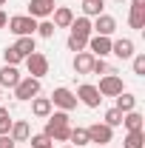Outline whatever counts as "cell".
I'll return each instance as SVG.
<instances>
[{"instance_id": "cell-24", "label": "cell", "mask_w": 145, "mask_h": 148, "mask_svg": "<svg viewBox=\"0 0 145 148\" xmlns=\"http://www.w3.org/2000/svg\"><path fill=\"white\" fill-rule=\"evenodd\" d=\"M128 26L131 29H145V9H131V14H128Z\"/></svg>"}, {"instance_id": "cell-34", "label": "cell", "mask_w": 145, "mask_h": 148, "mask_svg": "<svg viewBox=\"0 0 145 148\" xmlns=\"http://www.w3.org/2000/svg\"><path fill=\"white\" fill-rule=\"evenodd\" d=\"M0 148H14V140L9 134H0Z\"/></svg>"}, {"instance_id": "cell-6", "label": "cell", "mask_w": 145, "mask_h": 148, "mask_svg": "<svg viewBox=\"0 0 145 148\" xmlns=\"http://www.w3.org/2000/svg\"><path fill=\"white\" fill-rule=\"evenodd\" d=\"M77 103H83L85 108H100V103H103V97L97 91V86H91V83H83L80 88H77Z\"/></svg>"}, {"instance_id": "cell-2", "label": "cell", "mask_w": 145, "mask_h": 148, "mask_svg": "<svg viewBox=\"0 0 145 148\" xmlns=\"http://www.w3.org/2000/svg\"><path fill=\"white\" fill-rule=\"evenodd\" d=\"M6 26H9L12 34H17V37H31L37 32V20L29 17V14H14V17H9Z\"/></svg>"}, {"instance_id": "cell-22", "label": "cell", "mask_w": 145, "mask_h": 148, "mask_svg": "<svg viewBox=\"0 0 145 148\" xmlns=\"http://www.w3.org/2000/svg\"><path fill=\"white\" fill-rule=\"evenodd\" d=\"M122 125H125V131H142V114L137 108L122 114Z\"/></svg>"}, {"instance_id": "cell-21", "label": "cell", "mask_w": 145, "mask_h": 148, "mask_svg": "<svg viewBox=\"0 0 145 148\" xmlns=\"http://www.w3.org/2000/svg\"><path fill=\"white\" fill-rule=\"evenodd\" d=\"M14 51H17L23 60L31 54V51H37V43H34V34L31 37H17V43H14Z\"/></svg>"}, {"instance_id": "cell-3", "label": "cell", "mask_w": 145, "mask_h": 148, "mask_svg": "<svg viewBox=\"0 0 145 148\" xmlns=\"http://www.w3.org/2000/svg\"><path fill=\"white\" fill-rule=\"evenodd\" d=\"M26 63V71H29V77H34V80H43L46 74H49V57L40 54V51H31V54L23 60Z\"/></svg>"}, {"instance_id": "cell-5", "label": "cell", "mask_w": 145, "mask_h": 148, "mask_svg": "<svg viewBox=\"0 0 145 148\" xmlns=\"http://www.w3.org/2000/svg\"><path fill=\"white\" fill-rule=\"evenodd\" d=\"M37 94H40V80H34V77H20V83L14 86V97H17L20 103L34 100Z\"/></svg>"}, {"instance_id": "cell-39", "label": "cell", "mask_w": 145, "mask_h": 148, "mask_svg": "<svg viewBox=\"0 0 145 148\" xmlns=\"http://www.w3.org/2000/svg\"><path fill=\"white\" fill-rule=\"evenodd\" d=\"M117 3H125V0H117Z\"/></svg>"}, {"instance_id": "cell-35", "label": "cell", "mask_w": 145, "mask_h": 148, "mask_svg": "<svg viewBox=\"0 0 145 148\" xmlns=\"http://www.w3.org/2000/svg\"><path fill=\"white\" fill-rule=\"evenodd\" d=\"M6 23H9V14H6V12L0 9V29H6Z\"/></svg>"}, {"instance_id": "cell-11", "label": "cell", "mask_w": 145, "mask_h": 148, "mask_svg": "<svg viewBox=\"0 0 145 148\" xmlns=\"http://www.w3.org/2000/svg\"><path fill=\"white\" fill-rule=\"evenodd\" d=\"M88 49L94 57H105V54H111V37H103V34H91L88 37Z\"/></svg>"}, {"instance_id": "cell-8", "label": "cell", "mask_w": 145, "mask_h": 148, "mask_svg": "<svg viewBox=\"0 0 145 148\" xmlns=\"http://www.w3.org/2000/svg\"><path fill=\"white\" fill-rule=\"evenodd\" d=\"M85 131H88V143H97V145H108L114 140V128H108L105 123H94Z\"/></svg>"}, {"instance_id": "cell-30", "label": "cell", "mask_w": 145, "mask_h": 148, "mask_svg": "<svg viewBox=\"0 0 145 148\" xmlns=\"http://www.w3.org/2000/svg\"><path fill=\"white\" fill-rule=\"evenodd\" d=\"M105 125H108V128H117V125H122V114H120L117 108H108V111H105Z\"/></svg>"}, {"instance_id": "cell-17", "label": "cell", "mask_w": 145, "mask_h": 148, "mask_svg": "<svg viewBox=\"0 0 145 148\" xmlns=\"http://www.w3.org/2000/svg\"><path fill=\"white\" fill-rule=\"evenodd\" d=\"M9 137H12L14 143H26V140L31 137L29 123H26V120H14V123H12V128H9Z\"/></svg>"}, {"instance_id": "cell-20", "label": "cell", "mask_w": 145, "mask_h": 148, "mask_svg": "<svg viewBox=\"0 0 145 148\" xmlns=\"http://www.w3.org/2000/svg\"><path fill=\"white\" fill-rule=\"evenodd\" d=\"M105 14V0H83V17H100Z\"/></svg>"}, {"instance_id": "cell-19", "label": "cell", "mask_w": 145, "mask_h": 148, "mask_svg": "<svg viewBox=\"0 0 145 148\" xmlns=\"http://www.w3.org/2000/svg\"><path fill=\"white\" fill-rule=\"evenodd\" d=\"M114 100H117V106H114V108L120 111V114H128V111H134V108H137V97H134L131 91H122V94H117Z\"/></svg>"}, {"instance_id": "cell-26", "label": "cell", "mask_w": 145, "mask_h": 148, "mask_svg": "<svg viewBox=\"0 0 145 148\" xmlns=\"http://www.w3.org/2000/svg\"><path fill=\"white\" fill-rule=\"evenodd\" d=\"M57 32V26L51 23V20H37V34L40 37H46V40H51Z\"/></svg>"}, {"instance_id": "cell-27", "label": "cell", "mask_w": 145, "mask_h": 148, "mask_svg": "<svg viewBox=\"0 0 145 148\" xmlns=\"http://www.w3.org/2000/svg\"><path fill=\"white\" fill-rule=\"evenodd\" d=\"M91 74H100V77H105V74H114L108 63L103 60V57H94V66H91Z\"/></svg>"}, {"instance_id": "cell-38", "label": "cell", "mask_w": 145, "mask_h": 148, "mask_svg": "<svg viewBox=\"0 0 145 148\" xmlns=\"http://www.w3.org/2000/svg\"><path fill=\"white\" fill-rule=\"evenodd\" d=\"M63 148H74V145H63Z\"/></svg>"}, {"instance_id": "cell-28", "label": "cell", "mask_w": 145, "mask_h": 148, "mask_svg": "<svg viewBox=\"0 0 145 148\" xmlns=\"http://www.w3.org/2000/svg\"><path fill=\"white\" fill-rule=\"evenodd\" d=\"M12 114H9V108L6 106H0V134H9V128H12Z\"/></svg>"}, {"instance_id": "cell-23", "label": "cell", "mask_w": 145, "mask_h": 148, "mask_svg": "<svg viewBox=\"0 0 145 148\" xmlns=\"http://www.w3.org/2000/svg\"><path fill=\"white\" fill-rule=\"evenodd\" d=\"M142 145H145V131H128L122 140V148H142Z\"/></svg>"}, {"instance_id": "cell-13", "label": "cell", "mask_w": 145, "mask_h": 148, "mask_svg": "<svg viewBox=\"0 0 145 148\" xmlns=\"http://www.w3.org/2000/svg\"><path fill=\"white\" fill-rule=\"evenodd\" d=\"M68 29H71L74 37H83V40H88V37L94 34V29H91V17H74Z\"/></svg>"}, {"instance_id": "cell-7", "label": "cell", "mask_w": 145, "mask_h": 148, "mask_svg": "<svg viewBox=\"0 0 145 148\" xmlns=\"http://www.w3.org/2000/svg\"><path fill=\"white\" fill-rule=\"evenodd\" d=\"M97 91H100V97H117V94L125 91V86H122V80L117 74H105V77H100Z\"/></svg>"}, {"instance_id": "cell-32", "label": "cell", "mask_w": 145, "mask_h": 148, "mask_svg": "<svg viewBox=\"0 0 145 148\" xmlns=\"http://www.w3.org/2000/svg\"><path fill=\"white\" fill-rule=\"evenodd\" d=\"M3 63H6V66H17V63H23V57L14 51V46H9V49L3 51Z\"/></svg>"}, {"instance_id": "cell-29", "label": "cell", "mask_w": 145, "mask_h": 148, "mask_svg": "<svg viewBox=\"0 0 145 148\" xmlns=\"http://www.w3.org/2000/svg\"><path fill=\"white\" fill-rule=\"evenodd\" d=\"M66 46H68V51H74V54H77V51H85L88 40H83V37H74V34H68V43H66Z\"/></svg>"}, {"instance_id": "cell-14", "label": "cell", "mask_w": 145, "mask_h": 148, "mask_svg": "<svg viewBox=\"0 0 145 148\" xmlns=\"http://www.w3.org/2000/svg\"><path fill=\"white\" fill-rule=\"evenodd\" d=\"M17 83H20L17 66H3V69H0V88H14Z\"/></svg>"}, {"instance_id": "cell-4", "label": "cell", "mask_w": 145, "mask_h": 148, "mask_svg": "<svg viewBox=\"0 0 145 148\" xmlns=\"http://www.w3.org/2000/svg\"><path fill=\"white\" fill-rule=\"evenodd\" d=\"M49 100H51V106H54L57 111H74V108H77V97H74V91H71V88H66V86L54 88Z\"/></svg>"}, {"instance_id": "cell-15", "label": "cell", "mask_w": 145, "mask_h": 148, "mask_svg": "<svg viewBox=\"0 0 145 148\" xmlns=\"http://www.w3.org/2000/svg\"><path fill=\"white\" fill-rule=\"evenodd\" d=\"M51 111H54V106H51V100H49V97H40V94H37L34 100H31V114H34V117L46 120Z\"/></svg>"}, {"instance_id": "cell-12", "label": "cell", "mask_w": 145, "mask_h": 148, "mask_svg": "<svg viewBox=\"0 0 145 148\" xmlns=\"http://www.w3.org/2000/svg\"><path fill=\"white\" fill-rule=\"evenodd\" d=\"M91 29H94V34L111 37L114 32H117V20L111 17V14H100V17H94V23H91Z\"/></svg>"}, {"instance_id": "cell-1", "label": "cell", "mask_w": 145, "mask_h": 148, "mask_svg": "<svg viewBox=\"0 0 145 148\" xmlns=\"http://www.w3.org/2000/svg\"><path fill=\"white\" fill-rule=\"evenodd\" d=\"M51 143H68V134H71V125H68V111H51L46 117V131H43Z\"/></svg>"}, {"instance_id": "cell-9", "label": "cell", "mask_w": 145, "mask_h": 148, "mask_svg": "<svg viewBox=\"0 0 145 148\" xmlns=\"http://www.w3.org/2000/svg\"><path fill=\"white\" fill-rule=\"evenodd\" d=\"M54 9H57L54 0H29V17H34V20L51 17V12H54Z\"/></svg>"}, {"instance_id": "cell-18", "label": "cell", "mask_w": 145, "mask_h": 148, "mask_svg": "<svg viewBox=\"0 0 145 148\" xmlns=\"http://www.w3.org/2000/svg\"><path fill=\"white\" fill-rule=\"evenodd\" d=\"M91 66H94V54L91 51H77L74 54V71L77 74H91Z\"/></svg>"}, {"instance_id": "cell-36", "label": "cell", "mask_w": 145, "mask_h": 148, "mask_svg": "<svg viewBox=\"0 0 145 148\" xmlns=\"http://www.w3.org/2000/svg\"><path fill=\"white\" fill-rule=\"evenodd\" d=\"M3 3H6V0H0V9H3Z\"/></svg>"}, {"instance_id": "cell-25", "label": "cell", "mask_w": 145, "mask_h": 148, "mask_svg": "<svg viewBox=\"0 0 145 148\" xmlns=\"http://www.w3.org/2000/svg\"><path fill=\"white\" fill-rule=\"evenodd\" d=\"M68 143H74V148L88 145V131H85V128H71V134H68Z\"/></svg>"}, {"instance_id": "cell-10", "label": "cell", "mask_w": 145, "mask_h": 148, "mask_svg": "<svg viewBox=\"0 0 145 148\" xmlns=\"http://www.w3.org/2000/svg\"><path fill=\"white\" fill-rule=\"evenodd\" d=\"M134 40L131 37H120V40H111V54L120 57V60H131L134 57Z\"/></svg>"}, {"instance_id": "cell-40", "label": "cell", "mask_w": 145, "mask_h": 148, "mask_svg": "<svg viewBox=\"0 0 145 148\" xmlns=\"http://www.w3.org/2000/svg\"><path fill=\"white\" fill-rule=\"evenodd\" d=\"M100 148H105V145H100Z\"/></svg>"}, {"instance_id": "cell-31", "label": "cell", "mask_w": 145, "mask_h": 148, "mask_svg": "<svg viewBox=\"0 0 145 148\" xmlns=\"http://www.w3.org/2000/svg\"><path fill=\"white\" fill-rule=\"evenodd\" d=\"M131 69L137 77H145V54H134L131 57Z\"/></svg>"}, {"instance_id": "cell-37", "label": "cell", "mask_w": 145, "mask_h": 148, "mask_svg": "<svg viewBox=\"0 0 145 148\" xmlns=\"http://www.w3.org/2000/svg\"><path fill=\"white\" fill-rule=\"evenodd\" d=\"M0 100H3V88H0Z\"/></svg>"}, {"instance_id": "cell-16", "label": "cell", "mask_w": 145, "mask_h": 148, "mask_svg": "<svg viewBox=\"0 0 145 148\" xmlns=\"http://www.w3.org/2000/svg\"><path fill=\"white\" fill-rule=\"evenodd\" d=\"M51 23H54L57 29H68V26H71V20H74V12L71 9H68V6H57L54 12H51Z\"/></svg>"}, {"instance_id": "cell-33", "label": "cell", "mask_w": 145, "mask_h": 148, "mask_svg": "<svg viewBox=\"0 0 145 148\" xmlns=\"http://www.w3.org/2000/svg\"><path fill=\"white\" fill-rule=\"evenodd\" d=\"M31 148H54V143H51L46 134H34V137H31Z\"/></svg>"}]
</instances>
